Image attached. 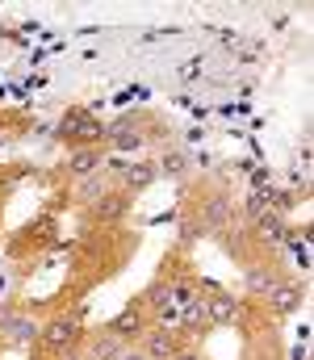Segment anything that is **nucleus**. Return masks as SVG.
I'll return each mask as SVG.
<instances>
[{"label":"nucleus","instance_id":"nucleus-1","mask_svg":"<svg viewBox=\"0 0 314 360\" xmlns=\"http://www.w3.org/2000/svg\"><path fill=\"white\" fill-rule=\"evenodd\" d=\"M46 352H55V356H63V352H76L80 344H84V327H80V319L72 314H63V319H51L46 327H42V340H38Z\"/></svg>","mask_w":314,"mask_h":360},{"label":"nucleus","instance_id":"nucleus-2","mask_svg":"<svg viewBox=\"0 0 314 360\" xmlns=\"http://www.w3.org/2000/svg\"><path fill=\"white\" fill-rule=\"evenodd\" d=\"M143 323H147V319H143V302H138V306L130 302V306H126L122 314H113V319L105 323V331H109V335H117L122 344H130V340L147 335V327H143Z\"/></svg>","mask_w":314,"mask_h":360},{"label":"nucleus","instance_id":"nucleus-3","mask_svg":"<svg viewBox=\"0 0 314 360\" xmlns=\"http://www.w3.org/2000/svg\"><path fill=\"white\" fill-rule=\"evenodd\" d=\"M181 348H185V344H181V331H172V327H151V331L143 335V352L151 360H172Z\"/></svg>","mask_w":314,"mask_h":360},{"label":"nucleus","instance_id":"nucleus-4","mask_svg":"<svg viewBox=\"0 0 314 360\" xmlns=\"http://www.w3.org/2000/svg\"><path fill=\"white\" fill-rule=\"evenodd\" d=\"M126 210H130V193H113V188H109L101 201H93V210H89V214H93L101 226H109V222H122V218H126Z\"/></svg>","mask_w":314,"mask_h":360},{"label":"nucleus","instance_id":"nucleus-5","mask_svg":"<svg viewBox=\"0 0 314 360\" xmlns=\"http://www.w3.org/2000/svg\"><path fill=\"white\" fill-rule=\"evenodd\" d=\"M155 180L159 176H155V164L151 160H134V164L122 168V193H147Z\"/></svg>","mask_w":314,"mask_h":360},{"label":"nucleus","instance_id":"nucleus-6","mask_svg":"<svg viewBox=\"0 0 314 360\" xmlns=\"http://www.w3.org/2000/svg\"><path fill=\"white\" fill-rule=\"evenodd\" d=\"M101 147H76L72 160H67V176L72 180H84V176H97L101 172Z\"/></svg>","mask_w":314,"mask_h":360},{"label":"nucleus","instance_id":"nucleus-7","mask_svg":"<svg viewBox=\"0 0 314 360\" xmlns=\"http://www.w3.org/2000/svg\"><path fill=\"white\" fill-rule=\"evenodd\" d=\"M235 314H239V297L235 293H209V302H206L209 327H230Z\"/></svg>","mask_w":314,"mask_h":360},{"label":"nucleus","instance_id":"nucleus-8","mask_svg":"<svg viewBox=\"0 0 314 360\" xmlns=\"http://www.w3.org/2000/svg\"><path fill=\"white\" fill-rule=\"evenodd\" d=\"M302 285H294V281H277L273 285V293H268V306L277 310V314H294V310H302Z\"/></svg>","mask_w":314,"mask_h":360},{"label":"nucleus","instance_id":"nucleus-9","mask_svg":"<svg viewBox=\"0 0 314 360\" xmlns=\"http://www.w3.org/2000/svg\"><path fill=\"white\" fill-rule=\"evenodd\" d=\"M4 335H8V344H38V340H42V327H38L34 319L17 314V319L4 327Z\"/></svg>","mask_w":314,"mask_h":360},{"label":"nucleus","instance_id":"nucleus-10","mask_svg":"<svg viewBox=\"0 0 314 360\" xmlns=\"http://www.w3.org/2000/svg\"><path fill=\"white\" fill-rule=\"evenodd\" d=\"M277 281H281V276L268 269V264H251V269L243 272V285H247V293H264V297H268Z\"/></svg>","mask_w":314,"mask_h":360},{"label":"nucleus","instance_id":"nucleus-11","mask_svg":"<svg viewBox=\"0 0 314 360\" xmlns=\"http://www.w3.org/2000/svg\"><path fill=\"white\" fill-rule=\"evenodd\" d=\"M122 348H126V344H122L117 335L101 331V335H93V340H89V352H84V356H89V360H117V356H122Z\"/></svg>","mask_w":314,"mask_h":360},{"label":"nucleus","instance_id":"nucleus-12","mask_svg":"<svg viewBox=\"0 0 314 360\" xmlns=\"http://www.w3.org/2000/svg\"><path fill=\"white\" fill-rule=\"evenodd\" d=\"M143 143H147V139H143L138 130H126V126H113V130H109V147L122 151V155H138Z\"/></svg>","mask_w":314,"mask_h":360},{"label":"nucleus","instance_id":"nucleus-13","mask_svg":"<svg viewBox=\"0 0 314 360\" xmlns=\"http://www.w3.org/2000/svg\"><path fill=\"white\" fill-rule=\"evenodd\" d=\"M185 172H189V160L181 151H164L159 164H155V176H164V180H181Z\"/></svg>","mask_w":314,"mask_h":360},{"label":"nucleus","instance_id":"nucleus-14","mask_svg":"<svg viewBox=\"0 0 314 360\" xmlns=\"http://www.w3.org/2000/svg\"><path fill=\"white\" fill-rule=\"evenodd\" d=\"M185 331H209L206 302H202V297H193V302L185 306Z\"/></svg>","mask_w":314,"mask_h":360},{"label":"nucleus","instance_id":"nucleus-15","mask_svg":"<svg viewBox=\"0 0 314 360\" xmlns=\"http://www.w3.org/2000/svg\"><path fill=\"white\" fill-rule=\"evenodd\" d=\"M105 193H109V184H105V176L97 172V176H84V180H80V193H76V197L93 205V201H101Z\"/></svg>","mask_w":314,"mask_h":360},{"label":"nucleus","instance_id":"nucleus-16","mask_svg":"<svg viewBox=\"0 0 314 360\" xmlns=\"http://www.w3.org/2000/svg\"><path fill=\"white\" fill-rule=\"evenodd\" d=\"M226 218H230V205L218 197V201H209L206 210H202V222L206 226H226Z\"/></svg>","mask_w":314,"mask_h":360},{"label":"nucleus","instance_id":"nucleus-17","mask_svg":"<svg viewBox=\"0 0 314 360\" xmlns=\"http://www.w3.org/2000/svg\"><path fill=\"white\" fill-rule=\"evenodd\" d=\"M206 222H202V218H185V222H181V243H185V248H193V243H197V239H206Z\"/></svg>","mask_w":314,"mask_h":360},{"label":"nucleus","instance_id":"nucleus-18","mask_svg":"<svg viewBox=\"0 0 314 360\" xmlns=\"http://www.w3.org/2000/svg\"><path fill=\"white\" fill-rule=\"evenodd\" d=\"M172 293H176V302H181V306H189V302H193V297H197V289H193V285H189V281H181V285H176V289H172Z\"/></svg>","mask_w":314,"mask_h":360},{"label":"nucleus","instance_id":"nucleus-19","mask_svg":"<svg viewBox=\"0 0 314 360\" xmlns=\"http://www.w3.org/2000/svg\"><path fill=\"white\" fill-rule=\"evenodd\" d=\"M264 210H268V201H264L260 193H256V197H247V214H251V218H260Z\"/></svg>","mask_w":314,"mask_h":360},{"label":"nucleus","instance_id":"nucleus-20","mask_svg":"<svg viewBox=\"0 0 314 360\" xmlns=\"http://www.w3.org/2000/svg\"><path fill=\"white\" fill-rule=\"evenodd\" d=\"M117 360H151V356H147L143 348H122V356H117Z\"/></svg>","mask_w":314,"mask_h":360},{"label":"nucleus","instance_id":"nucleus-21","mask_svg":"<svg viewBox=\"0 0 314 360\" xmlns=\"http://www.w3.org/2000/svg\"><path fill=\"white\" fill-rule=\"evenodd\" d=\"M172 360H206V352H197V348H181Z\"/></svg>","mask_w":314,"mask_h":360},{"label":"nucleus","instance_id":"nucleus-22","mask_svg":"<svg viewBox=\"0 0 314 360\" xmlns=\"http://www.w3.org/2000/svg\"><path fill=\"white\" fill-rule=\"evenodd\" d=\"M13 319H17V310H13V306H0V331H4Z\"/></svg>","mask_w":314,"mask_h":360},{"label":"nucleus","instance_id":"nucleus-23","mask_svg":"<svg viewBox=\"0 0 314 360\" xmlns=\"http://www.w3.org/2000/svg\"><path fill=\"white\" fill-rule=\"evenodd\" d=\"M59 360H89V356H84V352L76 348V352H63V356H59Z\"/></svg>","mask_w":314,"mask_h":360}]
</instances>
